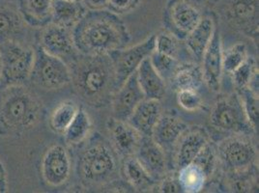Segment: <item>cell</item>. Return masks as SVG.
Wrapping results in <instances>:
<instances>
[{
    "instance_id": "obj_44",
    "label": "cell",
    "mask_w": 259,
    "mask_h": 193,
    "mask_svg": "<svg viewBox=\"0 0 259 193\" xmlns=\"http://www.w3.org/2000/svg\"><path fill=\"white\" fill-rule=\"evenodd\" d=\"M0 74H1V56H0Z\"/></svg>"
},
{
    "instance_id": "obj_17",
    "label": "cell",
    "mask_w": 259,
    "mask_h": 193,
    "mask_svg": "<svg viewBox=\"0 0 259 193\" xmlns=\"http://www.w3.org/2000/svg\"><path fill=\"white\" fill-rule=\"evenodd\" d=\"M135 157L156 182L166 175L167 165L164 150L152 136H142Z\"/></svg>"
},
{
    "instance_id": "obj_16",
    "label": "cell",
    "mask_w": 259,
    "mask_h": 193,
    "mask_svg": "<svg viewBox=\"0 0 259 193\" xmlns=\"http://www.w3.org/2000/svg\"><path fill=\"white\" fill-rule=\"evenodd\" d=\"M223 45L221 34L216 28L202 57L203 80L210 90L219 92L223 76Z\"/></svg>"
},
{
    "instance_id": "obj_43",
    "label": "cell",
    "mask_w": 259,
    "mask_h": 193,
    "mask_svg": "<svg viewBox=\"0 0 259 193\" xmlns=\"http://www.w3.org/2000/svg\"><path fill=\"white\" fill-rule=\"evenodd\" d=\"M0 1H4V2H12V1H17V0H0Z\"/></svg>"
},
{
    "instance_id": "obj_6",
    "label": "cell",
    "mask_w": 259,
    "mask_h": 193,
    "mask_svg": "<svg viewBox=\"0 0 259 193\" xmlns=\"http://www.w3.org/2000/svg\"><path fill=\"white\" fill-rule=\"evenodd\" d=\"M34 61L29 81L33 85L53 91L71 83V71L63 60L47 54L39 45L34 47Z\"/></svg>"
},
{
    "instance_id": "obj_27",
    "label": "cell",
    "mask_w": 259,
    "mask_h": 193,
    "mask_svg": "<svg viewBox=\"0 0 259 193\" xmlns=\"http://www.w3.org/2000/svg\"><path fill=\"white\" fill-rule=\"evenodd\" d=\"M122 172L126 182L134 188L141 191L152 188L156 183V181L152 179L151 176L142 167L135 156L125 159L122 166Z\"/></svg>"
},
{
    "instance_id": "obj_18",
    "label": "cell",
    "mask_w": 259,
    "mask_h": 193,
    "mask_svg": "<svg viewBox=\"0 0 259 193\" xmlns=\"http://www.w3.org/2000/svg\"><path fill=\"white\" fill-rule=\"evenodd\" d=\"M209 141V135L205 129L188 128L177 142L176 164L178 168L192 163Z\"/></svg>"
},
{
    "instance_id": "obj_38",
    "label": "cell",
    "mask_w": 259,
    "mask_h": 193,
    "mask_svg": "<svg viewBox=\"0 0 259 193\" xmlns=\"http://www.w3.org/2000/svg\"><path fill=\"white\" fill-rule=\"evenodd\" d=\"M142 0H108L107 10L117 16L135 11Z\"/></svg>"
},
{
    "instance_id": "obj_14",
    "label": "cell",
    "mask_w": 259,
    "mask_h": 193,
    "mask_svg": "<svg viewBox=\"0 0 259 193\" xmlns=\"http://www.w3.org/2000/svg\"><path fill=\"white\" fill-rule=\"evenodd\" d=\"M110 144L118 156L126 159L136 156L141 145L142 134L128 121L111 117L107 123Z\"/></svg>"
},
{
    "instance_id": "obj_13",
    "label": "cell",
    "mask_w": 259,
    "mask_h": 193,
    "mask_svg": "<svg viewBox=\"0 0 259 193\" xmlns=\"http://www.w3.org/2000/svg\"><path fill=\"white\" fill-rule=\"evenodd\" d=\"M71 169V157L63 145L54 144L46 151L41 161V174L49 186L64 185L70 178Z\"/></svg>"
},
{
    "instance_id": "obj_30",
    "label": "cell",
    "mask_w": 259,
    "mask_h": 193,
    "mask_svg": "<svg viewBox=\"0 0 259 193\" xmlns=\"http://www.w3.org/2000/svg\"><path fill=\"white\" fill-rule=\"evenodd\" d=\"M77 106L72 101H65L54 108L50 116V127L55 133L63 134L76 116Z\"/></svg>"
},
{
    "instance_id": "obj_3",
    "label": "cell",
    "mask_w": 259,
    "mask_h": 193,
    "mask_svg": "<svg viewBox=\"0 0 259 193\" xmlns=\"http://www.w3.org/2000/svg\"><path fill=\"white\" fill-rule=\"evenodd\" d=\"M42 113V103L25 84L0 88V135H22L40 122Z\"/></svg>"
},
{
    "instance_id": "obj_4",
    "label": "cell",
    "mask_w": 259,
    "mask_h": 193,
    "mask_svg": "<svg viewBox=\"0 0 259 193\" xmlns=\"http://www.w3.org/2000/svg\"><path fill=\"white\" fill-rule=\"evenodd\" d=\"M77 175L85 186H102L117 178L118 154L100 134L89 139L78 156Z\"/></svg>"
},
{
    "instance_id": "obj_7",
    "label": "cell",
    "mask_w": 259,
    "mask_h": 193,
    "mask_svg": "<svg viewBox=\"0 0 259 193\" xmlns=\"http://www.w3.org/2000/svg\"><path fill=\"white\" fill-rule=\"evenodd\" d=\"M212 128L224 132L246 134L253 131L238 94L222 98L215 104L209 117Z\"/></svg>"
},
{
    "instance_id": "obj_45",
    "label": "cell",
    "mask_w": 259,
    "mask_h": 193,
    "mask_svg": "<svg viewBox=\"0 0 259 193\" xmlns=\"http://www.w3.org/2000/svg\"><path fill=\"white\" fill-rule=\"evenodd\" d=\"M71 1H79V0H71Z\"/></svg>"
},
{
    "instance_id": "obj_5",
    "label": "cell",
    "mask_w": 259,
    "mask_h": 193,
    "mask_svg": "<svg viewBox=\"0 0 259 193\" xmlns=\"http://www.w3.org/2000/svg\"><path fill=\"white\" fill-rule=\"evenodd\" d=\"M34 55V49L22 44L21 41L0 43V88L25 84L29 80Z\"/></svg>"
},
{
    "instance_id": "obj_41",
    "label": "cell",
    "mask_w": 259,
    "mask_h": 193,
    "mask_svg": "<svg viewBox=\"0 0 259 193\" xmlns=\"http://www.w3.org/2000/svg\"><path fill=\"white\" fill-rule=\"evenodd\" d=\"M7 191V176L5 168L0 161V193H4Z\"/></svg>"
},
{
    "instance_id": "obj_37",
    "label": "cell",
    "mask_w": 259,
    "mask_h": 193,
    "mask_svg": "<svg viewBox=\"0 0 259 193\" xmlns=\"http://www.w3.org/2000/svg\"><path fill=\"white\" fill-rule=\"evenodd\" d=\"M177 103L181 108L190 112L200 109L203 105L202 98L197 90L191 89L177 91Z\"/></svg>"
},
{
    "instance_id": "obj_32",
    "label": "cell",
    "mask_w": 259,
    "mask_h": 193,
    "mask_svg": "<svg viewBox=\"0 0 259 193\" xmlns=\"http://www.w3.org/2000/svg\"><path fill=\"white\" fill-rule=\"evenodd\" d=\"M248 49L244 43H237L223 52V70L231 75L248 58Z\"/></svg>"
},
{
    "instance_id": "obj_36",
    "label": "cell",
    "mask_w": 259,
    "mask_h": 193,
    "mask_svg": "<svg viewBox=\"0 0 259 193\" xmlns=\"http://www.w3.org/2000/svg\"><path fill=\"white\" fill-rule=\"evenodd\" d=\"M218 154H217V148L212 144V142H208L204 146V148L200 151V153L197 155V157L194 159L193 162L199 165L209 178V176L213 173L215 168Z\"/></svg>"
},
{
    "instance_id": "obj_21",
    "label": "cell",
    "mask_w": 259,
    "mask_h": 193,
    "mask_svg": "<svg viewBox=\"0 0 259 193\" xmlns=\"http://www.w3.org/2000/svg\"><path fill=\"white\" fill-rule=\"evenodd\" d=\"M215 30L216 25L214 20L210 17H202L197 25L184 40L189 53L192 54L197 63L201 62Z\"/></svg>"
},
{
    "instance_id": "obj_15",
    "label": "cell",
    "mask_w": 259,
    "mask_h": 193,
    "mask_svg": "<svg viewBox=\"0 0 259 193\" xmlns=\"http://www.w3.org/2000/svg\"><path fill=\"white\" fill-rule=\"evenodd\" d=\"M145 99L138 80L137 72L130 75L128 79L119 87L111 99L113 117L128 121L134 110L141 101Z\"/></svg>"
},
{
    "instance_id": "obj_12",
    "label": "cell",
    "mask_w": 259,
    "mask_h": 193,
    "mask_svg": "<svg viewBox=\"0 0 259 193\" xmlns=\"http://www.w3.org/2000/svg\"><path fill=\"white\" fill-rule=\"evenodd\" d=\"M226 21L254 41H258L259 0H223Z\"/></svg>"
},
{
    "instance_id": "obj_35",
    "label": "cell",
    "mask_w": 259,
    "mask_h": 193,
    "mask_svg": "<svg viewBox=\"0 0 259 193\" xmlns=\"http://www.w3.org/2000/svg\"><path fill=\"white\" fill-rule=\"evenodd\" d=\"M155 51L178 59V39L168 32L160 33L155 38Z\"/></svg>"
},
{
    "instance_id": "obj_20",
    "label": "cell",
    "mask_w": 259,
    "mask_h": 193,
    "mask_svg": "<svg viewBox=\"0 0 259 193\" xmlns=\"http://www.w3.org/2000/svg\"><path fill=\"white\" fill-rule=\"evenodd\" d=\"M189 127L179 117L173 115H162L152 132V138L163 150L171 148L177 144L184 132Z\"/></svg>"
},
{
    "instance_id": "obj_24",
    "label": "cell",
    "mask_w": 259,
    "mask_h": 193,
    "mask_svg": "<svg viewBox=\"0 0 259 193\" xmlns=\"http://www.w3.org/2000/svg\"><path fill=\"white\" fill-rule=\"evenodd\" d=\"M87 12V9L81 0H54L52 22L66 28L73 29Z\"/></svg>"
},
{
    "instance_id": "obj_34",
    "label": "cell",
    "mask_w": 259,
    "mask_h": 193,
    "mask_svg": "<svg viewBox=\"0 0 259 193\" xmlns=\"http://www.w3.org/2000/svg\"><path fill=\"white\" fill-rule=\"evenodd\" d=\"M256 74H258L256 62L252 57L248 56L246 61L240 65L230 75L235 87L237 89H242L249 85L250 81Z\"/></svg>"
},
{
    "instance_id": "obj_9",
    "label": "cell",
    "mask_w": 259,
    "mask_h": 193,
    "mask_svg": "<svg viewBox=\"0 0 259 193\" xmlns=\"http://www.w3.org/2000/svg\"><path fill=\"white\" fill-rule=\"evenodd\" d=\"M201 18L198 7L190 0H167L162 14V22L167 32L183 41Z\"/></svg>"
},
{
    "instance_id": "obj_25",
    "label": "cell",
    "mask_w": 259,
    "mask_h": 193,
    "mask_svg": "<svg viewBox=\"0 0 259 193\" xmlns=\"http://www.w3.org/2000/svg\"><path fill=\"white\" fill-rule=\"evenodd\" d=\"M137 76L145 99L162 100L165 94V80L156 72L149 57L137 70Z\"/></svg>"
},
{
    "instance_id": "obj_33",
    "label": "cell",
    "mask_w": 259,
    "mask_h": 193,
    "mask_svg": "<svg viewBox=\"0 0 259 193\" xmlns=\"http://www.w3.org/2000/svg\"><path fill=\"white\" fill-rule=\"evenodd\" d=\"M149 59L156 72L161 75L164 80H170L175 70L177 69L178 65L180 64L177 58L160 54L156 51L152 53Z\"/></svg>"
},
{
    "instance_id": "obj_40",
    "label": "cell",
    "mask_w": 259,
    "mask_h": 193,
    "mask_svg": "<svg viewBox=\"0 0 259 193\" xmlns=\"http://www.w3.org/2000/svg\"><path fill=\"white\" fill-rule=\"evenodd\" d=\"M87 11H99L107 9L108 0H81Z\"/></svg>"
},
{
    "instance_id": "obj_11",
    "label": "cell",
    "mask_w": 259,
    "mask_h": 193,
    "mask_svg": "<svg viewBox=\"0 0 259 193\" xmlns=\"http://www.w3.org/2000/svg\"><path fill=\"white\" fill-rule=\"evenodd\" d=\"M155 38L152 35L143 42L130 47H123L108 54L115 72L116 90L137 72L141 63L155 51Z\"/></svg>"
},
{
    "instance_id": "obj_29",
    "label": "cell",
    "mask_w": 259,
    "mask_h": 193,
    "mask_svg": "<svg viewBox=\"0 0 259 193\" xmlns=\"http://www.w3.org/2000/svg\"><path fill=\"white\" fill-rule=\"evenodd\" d=\"M177 178L182 191L186 193L200 192L208 179L204 170L194 162L179 168Z\"/></svg>"
},
{
    "instance_id": "obj_2",
    "label": "cell",
    "mask_w": 259,
    "mask_h": 193,
    "mask_svg": "<svg viewBox=\"0 0 259 193\" xmlns=\"http://www.w3.org/2000/svg\"><path fill=\"white\" fill-rule=\"evenodd\" d=\"M69 68L71 83L87 105L92 108H103L111 103L116 91V78L108 54H78Z\"/></svg>"
},
{
    "instance_id": "obj_26",
    "label": "cell",
    "mask_w": 259,
    "mask_h": 193,
    "mask_svg": "<svg viewBox=\"0 0 259 193\" xmlns=\"http://www.w3.org/2000/svg\"><path fill=\"white\" fill-rule=\"evenodd\" d=\"M170 82L176 91L187 89L197 90L204 82L201 66L198 63L178 65L170 78Z\"/></svg>"
},
{
    "instance_id": "obj_8",
    "label": "cell",
    "mask_w": 259,
    "mask_h": 193,
    "mask_svg": "<svg viewBox=\"0 0 259 193\" xmlns=\"http://www.w3.org/2000/svg\"><path fill=\"white\" fill-rule=\"evenodd\" d=\"M218 159L227 172H247L256 161V150L250 140L242 134L221 142L217 148Z\"/></svg>"
},
{
    "instance_id": "obj_1",
    "label": "cell",
    "mask_w": 259,
    "mask_h": 193,
    "mask_svg": "<svg viewBox=\"0 0 259 193\" xmlns=\"http://www.w3.org/2000/svg\"><path fill=\"white\" fill-rule=\"evenodd\" d=\"M72 34L78 53L90 55L109 54L125 47L131 40L125 23L107 9L87 11Z\"/></svg>"
},
{
    "instance_id": "obj_22",
    "label": "cell",
    "mask_w": 259,
    "mask_h": 193,
    "mask_svg": "<svg viewBox=\"0 0 259 193\" xmlns=\"http://www.w3.org/2000/svg\"><path fill=\"white\" fill-rule=\"evenodd\" d=\"M23 22L31 27L41 28L52 22L54 0H17Z\"/></svg>"
},
{
    "instance_id": "obj_10",
    "label": "cell",
    "mask_w": 259,
    "mask_h": 193,
    "mask_svg": "<svg viewBox=\"0 0 259 193\" xmlns=\"http://www.w3.org/2000/svg\"><path fill=\"white\" fill-rule=\"evenodd\" d=\"M35 44L39 45L47 54L63 60L68 66L79 54L74 43L72 29L53 22L40 28Z\"/></svg>"
},
{
    "instance_id": "obj_28",
    "label": "cell",
    "mask_w": 259,
    "mask_h": 193,
    "mask_svg": "<svg viewBox=\"0 0 259 193\" xmlns=\"http://www.w3.org/2000/svg\"><path fill=\"white\" fill-rule=\"evenodd\" d=\"M92 130V121L83 108H78L76 116L65 130L63 135L66 143L78 145L87 139Z\"/></svg>"
},
{
    "instance_id": "obj_39",
    "label": "cell",
    "mask_w": 259,
    "mask_h": 193,
    "mask_svg": "<svg viewBox=\"0 0 259 193\" xmlns=\"http://www.w3.org/2000/svg\"><path fill=\"white\" fill-rule=\"evenodd\" d=\"M160 181L161 182L159 185V189L161 192H183L179 181H178V178H177V174L176 175H165Z\"/></svg>"
},
{
    "instance_id": "obj_23",
    "label": "cell",
    "mask_w": 259,
    "mask_h": 193,
    "mask_svg": "<svg viewBox=\"0 0 259 193\" xmlns=\"http://www.w3.org/2000/svg\"><path fill=\"white\" fill-rule=\"evenodd\" d=\"M9 3L0 1V43L9 40L21 41L25 30V22L18 7Z\"/></svg>"
},
{
    "instance_id": "obj_19",
    "label": "cell",
    "mask_w": 259,
    "mask_h": 193,
    "mask_svg": "<svg viewBox=\"0 0 259 193\" xmlns=\"http://www.w3.org/2000/svg\"><path fill=\"white\" fill-rule=\"evenodd\" d=\"M162 115L161 101L144 99L128 119V122L144 136H152L153 129Z\"/></svg>"
},
{
    "instance_id": "obj_31",
    "label": "cell",
    "mask_w": 259,
    "mask_h": 193,
    "mask_svg": "<svg viewBox=\"0 0 259 193\" xmlns=\"http://www.w3.org/2000/svg\"><path fill=\"white\" fill-rule=\"evenodd\" d=\"M238 95L241 99L249 125L253 130H256L258 128V94L253 92L250 88L245 87L242 89H238Z\"/></svg>"
},
{
    "instance_id": "obj_42",
    "label": "cell",
    "mask_w": 259,
    "mask_h": 193,
    "mask_svg": "<svg viewBox=\"0 0 259 193\" xmlns=\"http://www.w3.org/2000/svg\"><path fill=\"white\" fill-rule=\"evenodd\" d=\"M190 1H191L193 4H194L195 6L201 7V6H203V5H206L209 0H190Z\"/></svg>"
}]
</instances>
